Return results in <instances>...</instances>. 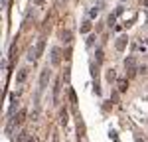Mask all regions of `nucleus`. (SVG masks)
Instances as JSON below:
<instances>
[{"label": "nucleus", "mask_w": 148, "mask_h": 142, "mask_svg": "<svg viewBox=\"0 0 148 142\" xmlns=\"http://www.w3.org/2000/svg\"><path fill=\"white\" fill-rule=\"evenodd\" d=\"M51 63L53 65H59L61 63V49L59 47H53L51 49Z\"/></svg>", "instance_id": "obj_4"}, {"label": "nucleus", "mask_w": 148, "mask_h": 142, "mask_svg": "<svg viewBox=\"0 0 148 142\" xmlns=\"http://www.w3.org/2000/svg\"><path fill=\"white\" fill-rule=\"evenodd\" d=\"M114 79H116V73H114V69H109V71H107V81L113 83Z\"/></svg>", "instance_id": "obj_10"}, {"label": "nucleus", "mask_w": 148, "mask_h": 142, "mask_svg": "<svg viewBox=\"0 0 148 142\" xmlns=\"http://www.w3.org/2000/svg\"><path fill=\"white\" fill-rule=\"evenodd\" d=\"M28 140H30L28 132H20V136H18V142H28Z\"/></svg>", "instance_id": "obj_13"}, {"label": "nucleus", "mask_w": 148, "mask_h": 142, "mask_svg": "<svg viewBox=\"0 0 148 142\" xmlns=\"http://www.w3.org/2000/svg\"><path fill=\"white\" fill-rule=\"evenodd\" d=\"M125 67H126V77L128 79H134V75H136V57L134 55H128L125 59Z\"/></svg>", "instance_id": "obj_2"}, {"label": "nucleus", "mask_w": 148, "mask_h": 142, "mask_svg": "<svg viewBox=\"0 0 148 142\" xmlns=\"http://www.w3.org/2000/svg\"><path fill=\"white\" fill-rule=\"evenodd\" d=\"M144 4H146V6H148V0H144Z\"/></svg>", "instance_id": "obj_22"}, {"label": "nucleus", "mask_w": 148, "mask_h": 142, "mask_svg": "<svg viewBox=\"0 0 148 142\" xmlns=\"http://www.w3.org/2000/svg\"><path fill=\"white\" fill-rule=\"evenodd\" d=\"M59 117H61V124H67V109H61Z\"/></svg>", "instance_id": "obj_11"}, {"label": "nucleus", "mask_w": 148, "mask_h": 142, "mask_svg": "<svg viewBox=\"0 0 148 142\" xmlns=\"http://www.w3.org/2000/svg\"><path fill=\"white\" fill-rule=\"evenodd\" d=\"M44 47H46V38L42 36V38L38 40L36 47H32V49H30V55H28V59H30V61H36V59H38L40 55H42V53H44Z\"/></svg>", "instance_id": "obj_1"}, {"label": "nucleus", "mask_w": 148, "mask_h": 142, "mask_svg": "<svg viewBox=\"0 0 148 142\" xmlns=\"http://www.w3.org/2000/svg\"><path fill=\"white\" fill-rule=\"evenodd\" d=\"M136 142H146L144 138H140V136H136Z\"/></svg>", "instance_id": "obj_19"}, {"label": "nucleus", "mask_w": 148, "mask_h": 142, "mask_svg": "<svg viewBox=\"0 0 148 142\" xmlns=\"http://www.w3.org/2000/svg\"><path fill=\"white\" fill-rule=\"evenodd\" d=\"M97 14H99V6H95V8H93V10H91V18H95Z\"/></svg>", "instance_id": "obj_16"}, {"label": "nucleus", "mask_w": 148, "mask_h": 142, "mask_svg": "<svg viewBox=\"0 0 148 142\" xmlns=\"http://www.w3.org/2000/svg\"><path fill=\"white\" fill-rule=\"evenodd\" d=\"M61 40H63V42H71V32H69V30H65V32H63V34H61Z\"/></svg>", "instance_id": "obj_12"}, {"label": "nucleus", "mask_w": 148, "mask_h": 142, "mask_svg": "<svg viewBox=\"0 0 148 142\" xmlns=\"http://www.w3.org/2000/svg\"><path fill=\"white\" fill-rule=\"evenodd\" d=\"M116 87H119V91H121V93H125L126 89H128V81H126V79H121V81L116 83Z\"/></svg>", "instance_id": "obj_7"}, {"label": "nucleus", "mask_w": 148, "mask_h": 142, "mask_svg": "<svg viewBox=\"0 0 148 142\" xmlns=\"http://www.w3.org/2000/svg\"><path fill=\"white\" fill-rule=\"evenodd\" d=\"M53 142H59V138H57V134H56V136H53Z\"/></svg>", "instance_id": "obj_20"}, {"label": "nucleus", "mask_w": 148, "mask_h": 142, "mask_svg": "<svg viewBox=\"0 0 148 142\" xmlns=\"http://www.w3.org/2000/svg\"><path fill=\"white\" fill-rule=\"evenodd\" d=\"M114 24V14H111V16H109V26H113Z\"/></svg>", "instance_id": "obj_17"}, {"label": "nucleus", "mask_w": 148, "mask_h": 142, "mask_svg": "<svg viewBox=\"0 0 148 142\" xmlns=\"http://www.w3.org/2000/svg\"><path fill=\"white\" fill-rule=\"evenodd\" d=\"M103 59H105V55H103V49H97V63H101Z\"/></svg>", "instance_id": "obj_14"}, {"label": "nucleus", "mask_w": 148, "mask_h": 142, "mask_svg": "<svg viewBox=\"0 0 148 142\" xmlns=\"http://www.w3.org/2000/svg\"><path fill=\"white\" fill-rule=\"evenodd\" d=\"M91 22H85L83 24V26H81V34H89V32H91Z\"/></svg>", "instance_id": "obj_9"}, {"label": "nucleus", "mask_w": 148, "mask_h": 142, "mask_svg": "<svg viewBox=\"0 0 148 142\" xmlns=\"http://www.w3.org/2000/svg\"><path fill=\"white\" fill-rule=\"evenodd\" d=\"M44 2H46V0H34V4H36V6H42Z\"/></svg>", "instance_id": "obj_18"}, {"label": "nucleus", "mask_w": 148, "mask_h": 142, "mask_svg": "<svg viewBox=\"0 0 148 142\" xmlns=\"http://www.w3.org/2000/svg\"><path fill=\"white\" fill-rule=\"evenodd\" d=\"M28 142H38V140H36V138H32V136H30V140H28Z\"/></svg>", "instance_id": "obj_21"}, {"label": "nucleus", "mask_w": 148, "mask_h": 142, "mask_svg": "<svg viewBox=\"0 0 148 142\" xmlns=\"http://www.w3.org/2000/svg\"><path fill=\"white\" fill-rule=\"evenodd\" d=\"M59 87H61V79H57L56 85H53V99L57 101V97H59Z\"/></svg>", "instance_id": "obj_8"}, {"label": "nucleus", "mask_w": 148, "mask_h": 142, "mask_svg": "<svg viewBox=\"0 0 148 142\" xmlns=\"http://www.w3.org/2000/svg\"><path fill=\"white\" fill-rule=\"evenodd\" d=\"M111 99H113L114 103H119V93H116V91H113V93H111Z\"/></svg>", "instance_id": "obj_15"}, {"label": "nucleus", "mask_w": 148, "mask_h": 142, "mask_svg": "<svg viewBox=\"0 0 148 142\" xmlns=\"http://www.w3.org/2000/svg\"><path fill=\"white\" fill-rule=\"evenodd\" d=\"M126 44H128V38H125V36H121V38L116 40V44H114V46H116V49H119V51H123V49L126 47Z\"/></svg>", "instance_id": "obj_5"}, {"label": "nucleus", "mask_w": 148, "mask_h": 142, "mask_svg": "<svg viewBox=\"0 0 148 142\" xmlns=\"http://www.w3.org/2000/svg\"><path fill=\"white\" fill-rule=\"evenodd\" d=\"M47 79H49V67L42 71V75H40V91H44L47 87Z\"/></svg>", "instance_id": "obj_3"}, {"label": "nucleus", "mask_w": 148, "mask_h": 142, "mask_svg": "<svg viewBox=\"0 0 148 142\" xmlns=\"http://www.w3.org/2000/svg\"><path fill=\"white\" fill-rule=\"evenodd\" d=\"M26 79H28V69H20L16 75V83H24Z\"/></svg>", "instance_id": "obj_6"}]
</instances>
